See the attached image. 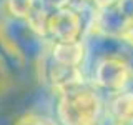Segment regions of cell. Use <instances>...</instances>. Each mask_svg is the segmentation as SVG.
<instances>
[{
	"mask_svg": "<svg viewBox=\"0 0 133 125\" xmlns=\"http://www.w3.org/2000/svg\"><path fill=\"white\" fill-rule=\"evenodd\" d=\"M0 17H2V14H0ZM0 62H3V64L10 68V72H12V70H22V68H25V65L10 52V50H8V47L5 45V42H3V39H2V33H0Z\"/></svg>",
	"mask_w": 133,
	"mask_h": 125,
	"instance_id": "obj_9",
	"label": "cell"
},
{
	"mask_svg": "<svg viewBox=\"0 0 133 125\" xmlns=\"http://www.w3.org/2000/svg\"><path fill=\"white\" fill-rule=\"evenodd\" d=\"M97 8L82 0L57 10H52L45 25V35L50 43H72L87 39L93 27Z\"/></svg>",
	"mask_w": 133,
	"mask_h": 125,
	"instance_id": "obj_3",
	"label": "cell"
},
{
	"mask_svg": "<svg viewBox=\"0 0 133 125\" xmlns=\"http://www.w3.org/2000/svg\"><path fill=\"white\" fill-rule=\"evenodd\" d=\"M33 3H35V0H7L3 14L28 18V15H30V12L33 8Z\"/></svg>",
	"mask_w": 133,
	"mask_h": 125,
	"instance_id": "obj_8",
	"label": "cell"
},
{
	"mask_svg": "<svg viewBox=\"0 0 133 125\" xmlns=\"http://www.w3.org/2000/svg\"><path fill=\"white\" fill-rule=\"evenodd\" d=\"M10 80H12V72L10 68L3 64V62H0V95L3 93L8 85H10Z\"/></svg>",
	"mask_w": 133,
	"mask_h": 125,
	"instance_id": "obj_11",
	"label": "cell"
},
{
	"mask_svg": "<svg viewBox=\"0 0 133 125\" xmlns=\"http://www.w3.org/2000/svg\"><path fill=\"white\" fill-rule=\"evenodd\" d=\"M48 55L57 62L83 68L87 62V43L85 40L72 42V43H52L48 50Z\"/></svg>",
	"mask_w": 133,
	"mask_h": 125,
	"instance_id": "obj_6",
	"label": "cell"
},
{
	"mask_svg": "<svg viewBox=\"0 0 133 125\" xmlns=\"http://www.w3.org/2000/svg\"><path fill=\"white\" fill-rule=\"evenodd\" d=\"M14 125H60L58 122L52 118H47L42 114H35V112H28V114L20 115L18 118L15 120Z\"/></svg>",
	"mask_w": 133,
	"mask_h": 125,
	"instance_id": "obj_10",
	"label": "cell"
},
{
	"mask_svg": "<svg viewBox=\"0 0 133 125\" xmlns=\"http://www.w3.org/2000/svg\"><path fill=\"white\" fill-rule=\"evenodd\" d=\"M105 110L127 125H133V92L123 90L120 93L105 97Z\"/></svg>",
	"mask_w": 133,
	"mask_h": 125,
	"instance_id": "obj_7",
	"label": "cell"
},
{
	"mask_svg": "<svg viewBox=\"0 0 133 125\" xmlns=\"http://www.w3.org/2000/svg\"><path fill=\"white\" fill-rule=\"evenodd\" d=\"M5 2H7V0H0V12L5 10Z\"/></svg>",
	"mask_w": 133,
	"mask_h": 125,
	"instance_id": "obj_14",
	"label": "cell"
},
{
	"mask_svg": "<svg viewBox=\"0 0 133 125\" xmlns=\"http://www.w3.org/2000/svg\"><path fill=\"white\" fill-rule=\"evenodd\" d=\"M118 7L123 12V15L133 23V0H118Z\"/></svg>",
	"mask_w": 133,
	"mask_h": 125,
	"instance_id": "obj_13",
	"label": "cell"
},
{
	"mask_svg": "<svg viewBox=\"0 0 133 125\" xmlns=\"http://www.w3.org/2000/svg\"><path fill=\"white\" fill-rule=\"evenodd\" d=\"M38 2L45 8H48V10L52 12V10H57V8H62V7L70 5V3H73L75 0H38Z\"/></svg>",
	"mask_w": 133,
	"mask_h": 125,
	"instance_id": "obj_12",
	"label": "cell"
},
{
	"mask_svg": "<svg viewBox=\"0 0 133 125\" xmlns=\"http://www.w3.org/2000/svg\"><path fill=\"white\" fill-rule=\"evenodd\" d=\"M87 80L93 83L103 97L128 90L133 80V64L120 57H103L85 70Z\"/></svg>",
	"mask_w": 133,
	"mask_h": 125,
	"instance_id": "obj_4",
	"label": "cell"
},
{
	"mask_svg": "<svg viewBox=\"0 0 133 125\" xmlns=\"http://www.w3.org/2000/svg\"><path fill=\"white\" fill-rule=\"evenodd\" d=\"M128 39H130V42L133 43V28H131V32H130V35H128Z\"/></svg>",
	"mask_w": 133,
	"mask_h": 125,
	"instance_id": "obj_15",
	"label": "cell"
},
{
	"mask_svg": "<svg viewBox=\"0 0 133 125\" xmlns=\"http://www.w3.org/2000/svg\"><path fill=\"white\" fill-rule=\"evenodd\" d=\"M131 28H133V23L123 15L118 3L115 2L108 7L97 10L91 30L103 33V35H110V37H125V39H128Z\"/></svg>",
	"mask_w": 133,
	"mask_h": 125,
	"instance_id": "obj_5",
	"label": "cell"
},
{
	"mask_svg": "<svg viewBox=\"0 0 133 125\" xmlns=\"http://www.w3.org/2000/svg\"><path fill=\"white\" fill-rule=\"evenodd\" d=\"M105 112V97L85 82L55 95V117L60 125H98Z\"/></svg>",
	"mask_w": 133,
	"mask_h": 125,
	"instance_id": "obj_1",
	"label": "cell"
},
{
	"mask_svg": "<svg viewBox=\"0 0 133 125\" xmlns=\"http://www.w3.org/2000/svg\"><path fill=\"white\" fill-rule=\"evenodd\" d=\"M0 33L8 50L25 67L35 68L52 45L45 33H42L28 18L8 14H2L0 17Z\"/></svg>",
	"mask_w": 133,
	"mask_h": 125,
	"instance_id": "obj_2",
	"label": "cell"
}]
</instances>
